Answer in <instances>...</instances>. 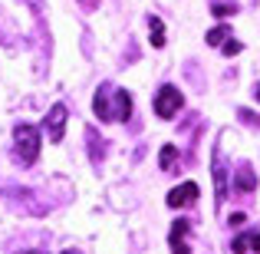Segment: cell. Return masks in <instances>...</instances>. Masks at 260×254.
I'll return each mask as SVG.
<instances>
[{
    "label": "cell",
    "mask_w": 260,
    "mask_h": 254,
    "mask_svg": "<svg viewBox=\"0 0 260 254\" xmlns=\"http://www.w3.org/2000/svg\"><path fill=\"white\" fill-rule=\"evenodd\" d=\"M92 109H95V116H99L102 122H125L128 116H132V96H128L125 89H112L106 83V86H99V93H95Z\"/></svg>",
    "instance_id": "1"
},
{
    "label": "cell",
    "mask_w": 260,
    "mask_h": 254,
    "mask_svg": "<svg viewBox=\"0 0 260 254\" xmlns=\"http://www.w3.org/2000/svg\"><path fill=\"white\" fill-rule=\"evenodd\" d=\"M13 146H17V155L23 165H33L40 155V129L30 126V122H20L13 129Z\"/></svg>",
    "instance_id": "2"
},
{
    "label": "cell",
    "mask_w": 260,
    "mask_h": 254,
    "mask_svg": "<svg viewBox=\"0 0 260 254\" xmlns=\"http://www.w3.org/2000/svg\"><path fill=\"white\" fill-rule=\"evenodd\" d=\"M184 106L181 99V89L178 86H161L158 96H155V116H161V119H175V112Z\"/></svg>",
    "instance_id": "3"
},
{
    "label": "cell",
    "mask_w": 260,
    "mask_h": 254,
    "mask_svg": "<svg viewBox=\"0 0 260 254\" xmlns=\"http://www.w3.org/2000/svg\"><path fill=\"white\" fill-rule=\"evenodd\" d=\"M46 135H50V142H63L66 135V106L63 102H56V106L46 112Z\"/></svg>",
    "instance_id": "4"
},
{
    "label": "cell",
    "mask_w": 260,
    "mask_h": 254,
    "mask_svg": "<svg viewBox=\"0 0 260 254\" xmlns=\"http://www.w3.org/2000/svg\"><path fill=\"white\" fill-rule=\"evenodd\" d=\"M188 231H191V224L184 221V218H178V221L172 224V235H168L172 254H191V248H188Z\"/></svg>",
    "instance_id": "5"
},
{
    "label": "cell",
    "mask_w": 260,
    "mask_h": 254,
    "mask_svg": "<svg viewBox=\"0 0 260 254\" xmlns=\"http://www.w3.org/2000/svg\"><path fill=\"white\" fill-rule=\"evenodd\" d=\"M191 202H198V185L194 182H181L168 191V205H172V208H184V205H191Z\"/></svg>",
    "instance_id": "6"
},
{
    "label": "cell",
    "mask_w": 260,
    "mask_h": 254,
    "mask_svg": "<svg viewBox=\"0 0 260 254\" xmlns=\"http://www.w3.org/2000/svg\"><path fill=\"white\" fill-rule=\"evenodd\" d=\"M231 251L234 254H247V251H260V231H244L231 241Z\"/></svg>",
    "instance_id": "7"
},
{
    "label": "cell",
    "mask_w": 260,
    "mask_h": 254,
    "mask_svg": "<svg viewBox=\"0 0 260 254\" xmlns=\"http://www.w3.org/2000/svg\"><path fill=\"white\" fill-rule=\"evenodd\" d=\"M211 168H214V191H217V202H224V168H221V152L214 149V155H211Z\"/></svg>",
    "instance_id": "8"
},
{
    "label": "cell",
    "mask_w": 260,
    "mask_h": 254,
    "mask_svg": "<svg viewBox=\"0 0 260 254\" xmlns=\"http://www.w3.org/2000/svg\"><path fill=\"white\" fill-rule=\"evenodd\" d=\"M148 26H152V46L161 50V46H165V23H161L158 17H148Z\"/></svg>",
    "instance_id": "9"
},
{
    "label": "cell",
    "mask_w": 260,
    "mask_h": 254,
    "mask_svg": "<svg viewBox=\"0 0 260 254\" xmlns=\"http://www.w3.org/2000/svg\"><path fill=\"white\" fill-rule=\"evenodd\" d=\"M237 188H241V191H254L257 188V178L250 175V168H241V172H237Z\"/></svg>",
    "instance_id": "10"
},
{
    "label": "cell",
    "mask_w": 260,
    "mask_h": 254,
    "mask_svg": "<svg viewBox=\"0 0 260 254\" xmlns=\"http://www.w3.org/2000/svg\"><path fill=\"white\" fill-rule=\"evenodd\" d=\"M175 159H178V149H175V146H161V159H158L161 168H172Z\"/></svg>",
    "instance_id": "11"
},
{
    "label": "cell",
    "mask_w": 260,
    "mask_h": 254,
    "mask_svg": "<svg viewBox=\"0 0 260 254\" xmlns=\"http://www.w3.org/2000/svg\"><path fill=\"white\" fill-rule=\"evenodd\" d=\"M228 33H231L228 26H217V30H211V33H208V43H211V46H217L221 40H228Z\"/></svg>",
    "instance_id": "12"
},
{
    "label": "cell",
    "mask_w": 260,
    "mask_h": 254,
    "mask_svg": "<svg viewBox=\"0 0 260 254\" xmlns=\"http://www.w3.org/2000/svg\"><path fill=\"white\" fill-rule=\"evenodd\" d=\"M244 46L237 43V40H231V43H224V53H228V57H234V53H241Z\"/></svg>",
    "instance_id": "13"
},
{
    "label": "cell",
    "mask_w": 260,
    "mask_h": 254,
    "mask_svg": "<svg viewBox=\"0 0 260 254\" xmlns=\"http://www.w3.org/2000/svg\"><path fill=\"white\" fill-rule=\"evenodd\" d=\"M23 254H43V251H23Z\"/></svg>",
    "instance_id": "14"
},
{
    "label": "cell",
    "mask_w": 260,
    "mask_h": 254,
    "mask_svg": "<svg viewBox=\"0 0 260 254\" xmlns=\"http://www.w3.org/2000/svg\"><path fill=\"white\" fill-rule=\"evenodd\" d=\"M257 102H260V83H257Z\"/></svg>",
    "instance_id": "15"
},
{
    "label": "cell",
    "mask_w": 260,
    "mask_h": 254,
    "mask_svg": "<svg viewBox=\"0 0 260 254\" xmlns=\"http://www.w3.org/2000/svg\"><path fill=\"white\" fill-rule=\"evenodd\" d=\"M66 254H73V251H66Z\"/></svg>",
    "instance_id": "16"
}]
</instances>
